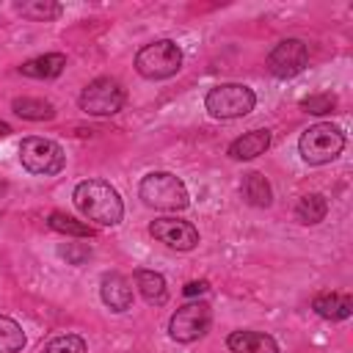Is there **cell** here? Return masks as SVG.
<instances>
[{
  "label": "cell",
  "instance_id": "cell-1",
  "mask_svg": "<svg viewBox=\"0 0 353 353\" xmlns=\"http://www.w3.org/2000/svg\"><path fill=\"white\" fill-rule=\"evenodd\" d=\"M74 207L99 226H116L124 218V201L119 190L105 179H83L74 185Z\"/></svg>",
  "mask_w": 353,
  "mask_h": 353
},
{
  "label": "cell",
  "instance_id": "cell-2",
  "mask_svg": "<svg viewBox=\"0 0 353 353\" xmlns=\"http://www.w3.org/2000/svg\"><path fill=\"white\" fill-rule=\"evenodd\" d=\"M138 196L146 207L165 210V212H179L190 204L185 182L171 171H149L138 185Z\"/></svg>",
  "mask_w": 353,
  "mask_h": 353
},
{
  "label": "cell",
  "instance_id": "cell-3",
  "mask_svg": "<svg viewBox=\"0 0 353 353\" xmlns=\"http://www.w3.org/2000/svg\"><path fill=\"white\" fill-rule=\"evenodd\" d=\"M345 149V132L331 124V121H317L312 127H306L298 138V152L301 160L309 165H325L331 160H336Z\"/></svg>",
  "mask_w": 353,
  "mask_h": 353
},
{
  "label": "cell",
  "instance_id": "cell-4",
  "mask_svg": "<svg viewBox=\"0 0 353 353\" xmlns=\"http://www.w3.org/2000/svg\"><path fill=\"white\" fill-rule=\"evenodd\" d=\"M182 69V50L171 39H157L135 52V72L146 80H168Z\"/></svg>",
  "mask_w": 353,
  "mask_h": 353
},
{
  "label": "cell",
  "instance_id": "cell-5",
  "mask_svg": "<svg viewBox=\"0 0 353 353\" xmlns=\"http://www.w3.org/2000/svg\"><path fill=\"white\" fill-rule=\"evenodd\" d=\"M19 163L25 171H30L36 176H55L63 171L66 154H63L61 143L41 138V135H28L19 143Z\"/></svg>",
  "mask_w": 353,
  "mask_h": 353
},
{
  "label": "cell",
  "instance_id": "cell-6",
  "mask_svg": "<svg viewBox=\"0 0 353 353\" xmlns=\"http://www.w3.org/2000/svg\"><path fill=\"white\" fill-rule=\"evenodd\" d=\"M254 105H256V94L243 83H221L210 88L204 97V108L212 119H240L248 116Z\"/></svg>",
  "mask_w": 353,
  "mask_h": 353
},
{
  "label": "cell",
  "instance_id": "cell-7",
  "mask_svg": "<svg viewBox=\"0 0 353 353\" xmlns=\"http://www.w3.org/2000/svg\"><path fill=\"white\" fill-rule=\"evenodd\" d=\"M127 94L121 88V83L116 77H94L83 94H80V110H85L88 116H113L124 108Z\"/></svg>",
  "mask_w": 353,
  "mask_h": 353
},
{
  "label": "cell",
  "instance_id": "cell-8",
  "mask_svg": "<svg viewBox=\"0 0 353 353\" xmlns=\"http://www.w3.org/2000/svg\"><path fill=\"white\" fill-rule=\"evenodd\" d=\"M210 323H212V309H210V303H204V301H190V303L179 306V309L171 314V320H168V334H171V339L188 345V342L201 339V336L210 331Z\"/></svg>",
  "mask_w": 353,
  "mask_h": 353
},
{
  "label": "cell",
  "instance_id": "cell-9",
  "mask_svg": "<svg viewBox=\"0 0 353 353\" xmlns=\"http://www.w3.org/2000/svg\"><path fill=\"white\" fill-rule=\"evenodd\" d=\"M309 63V47L301 39H281L270 52H268V69L279 80H290L301 74Z\"/></svg>",
  "mask_w": 353,
  "mask_h": 353
},
{
  "label": "cell",
  "instance_id": "cell-10",
  "mask_svg": "<svg viewBox=\"0 0 353 353\" xmlns=\"http://www.w3.org/2000/svg\"><path fill=\"white\" fill-rule=\"evenodd\" d=\"M149 234L176 251H193L199 245V229L179 218H154L149 223Z\"/></svg>",
  "mask_w": 353,
  "mask_h": 353
},
{
  "label": "cell",
  "instance_id": "cell-11",
  "mask_svg": "<svg viewBox=\"0 0 353 353\" xmlns=\"http://www.w3.org/2000/svg\"><path fill=\"white\" fill-rule=\"evenodd\" d=\"M99 298H102V303L110 312L121 314V312H127L132 306V287H130V281L121 273L113 270V273H105L102 276V281H99Z\"/></svg>",
  "mask_w": 353,
  "mask_h": 353
},
{
  "label": "cell",
  "instance_id": "cell-12",
  "mask_svg": "<svg viewBox=\"0 0 353 353\" xmlns=\"http://www.w3.org/2000/svg\"><path fill=\"white\" fill-rule=\"evenodd\" d=\"M226 347L232 353H279V342L265 331H232L226 336Z\"/></svg>",
  "mask_w": 353,
  "mask_h": 353
},
{
  "label": "cell",
  "instance_id": "cell-13",
  "mask_svg": "<svg viewBox=\"0 0 353 353\" xmlns=\"http://www.w3.org/2000/svg\"><path fill=\"white\" fill-rule=\"evenodd\" d=\"M268 146H270V130H248L229 143L226 154L232 160H254V157L265 154Z\"/></svg>",
  "mask_w": 353,
  "mask_h": 353
},
{
  "label": "cell",
  "instance_id": "cell-14",
  "mask_svg": "<svg viewBox=\"0 0 353 353\" xmlns=\"http://www.w3.org/2000/svg\"><path fill=\"white\" fill-rule=\"evenodd\" d=\"M312 309L323 317V320H347L353 312V298L347 292H320L312 298Z\"/></svg>",
  "mask_w": 353,
  "mask_h": 353
},
{
  "label": "cell",
  "instance_id": "cell-15",
  "mask_svg": "<svg viewBox=\"0 0 353 353\" xmlns=\"http://www.w3.org/2000/svg\"><path fill=\"white\" fill-rule=\"evenodd\" d=\"M132 276H135V287H138L141 298H143L149 306H163V303L168 301V287H165L163 273L149 270V268H138Z\"/></svg>",
  "mask_w": 353,
  "mask_h": 353
},
{
  "label": "cell",
  "instance_id": "cell-16",
  "mask_svg": "<svg viewBox=\"0 0 353 353\" xmlns=\"http://www.w3.org/2000/svg\"><path fill=\"white\" fill-rule=\"evenodd\" d=\"M63 69H66V55L63 52H44V55L30 58L19 66V72L25 77H33V80H55Z\"/></svg>",
  "mask_w": 353,
  "mask_h": 353
},
{
  "label": "cell",
  "instance_id": "cell-17",
  "mask_svg": "<svg viewBox=\"0 0 353 353\" xmlns=\"http://www.w3.org/2000/svg\"><path fill=\"white\" fill-rule=\"evenodd\" d=\"M240 193H243V199H245L251 207H270V201H273V188H270V182L265 179V174H259V171H248V174L243 176Z\"/></svg>",
  "mask_w": 353,
  "mask_h": 353
},
{
  "label": "cell",
  "instance_id": "cell-18",
  "mask_svg": "<svg viewBox=\"0 0 353 353\" xmlns=\"http://www.w3.org/2000/svg\"><path fill=\"white\" fill-rule=\"evenodd\" d=\"M11 110L28 121H47L55 116V105L50 99H41V97H17L11 102Z\"/></svg>",
  "mask_w": 353,
  "mask_h": 353
},
{
  "label": "cell",
  "instance_id": "cell-19",
  "mask_svg": "<svg viewBox=\"0 0 353 353\" xmlns=\"http://www.w3.org/2000/svg\"><path fill=\"white\" fill-rule=\"evenodd\" d=\"M325 215H328V201H325L323 193H306L295 204V218L306 226H314V223L325 221Z\"/></svg>",
  "mask_w": 353,
  "mask_h": 353
},
{
  "label": "cell",
  "instance_id": "cell-20",
  "mask_svg": "<svg viewBox=\"0 0 353 353\" xmlns=\"http://www.w3.org/2000/svg\"><path fill=\"white\" fill-rule=\"evenodd\" d=\"M17 11L33 22H52L61 17L63 8L55 0H25V3H17Z\"/></svg>",
  "mask_w": 353,
  "mask_h": 353
},
{
  "label": "cell",
  "instance_id": "cell-21",
  "mask_svg": "<svg viewBox=\"0 0 353 353\" xmlns=\"http://www.w3.org/2000/svg\"><path fill=\"white\" fill-rule=\"evenodd\" d=\"M28 345L25 331L17 320H11L8 314H0V353H22V347Z\"/></svg>",
  "mask_w": 353,
  "mask_h": 353
},
{
  "label": "cell",
  "instance_id": "cell-22",
  "mask_svg": "<svg viewBox=\"0 0 353 353\" xmlns=\"http://www.w3.org/2000/svg\"><path fill=\"white\" fill-rule=\"evenodd\" d=\"M47 226H50L52 232H58V234H66V237H94V229H91L88 223L74 221L72 215L58 212V210H55V212H50Z\"/></svg>",
  "mask_w": 353,
  "mask_h": 353
},
{
  "label": "cell",
  "instance_id": "cell-23",
  "mask_svg": "<svg viewBox=\"0 0 353 353\" xmlns=\"http://www.w3.org/2000/svg\"><path fill=\"white\" fill-rule=\"evenodd\" d=\"M39 353H88V345L77 334H58L41 345Z\"/></svg>",
  "mask_w": 353,
  "mask_h": 353
},
{
  "label": "cell",
  "instance_id": "cell-24",
  "mask_svg": "<svg viewBox=\"0 0 353 353\" xmlns=\"http://www.w3.org/2000/svg\"><path fill=\"white\" fill-rule=\"evenodd\" d=\"M336 108V97L334 94H312L306 99H301V110L312 113V116H325Z\"/></svg>",
  "mask_w": 353,
  "mask_h": 353
},
{
  "label": "cell",
  "instance_id": "cell-25",
  "mask_svg": "<svg viewBox=\"0 0 353 353\" xmlns=\"http://www.w3.org/2000/svg\"><path fill=\"white\" fill-rule=\"evenodd\" d=\"M58 254L69 262V265H85L91 259V248L85 243H66L58 248Z\"/></svg>",
  "mask_w": 353,
  "mask_h": 353
},
{
  "label": "cell",
  "instance_id": "cell-26",
  "mask_svg": "<svg viewBox=\"0 0 353 353\" xmlns=\"http://www.w3.org/2000/svg\"><path fill=\"white\" fill-rule=\"evenodd\" d=\"M207 287H210V284H207L204 279H201V281H188L182 292H185V295H201V292H207Z\"/></svg>",
  "mask_w": 353,
  "mask_h": 353
},
{
  "label": "cell",
  "instance_id": "cell-27",
  "mask_svg": "<svg viewBox=\"0 0 353 353\" xmlns=\"http://www.w3.org/2000/svg\"><path fill=\"white\" fill-rule=\"evenodd\" d=\"M6 135H11V124L8 121H0V138H6Z\"/></svg>",
  "mask_w": 353,
  "mask_h": 353
},
{
  "label": "cell",
  "instance_id": "cell-28",
  "mask_svg": "<svg viewBox=\"0 0 353 353\" xmlns=\"http://www.w3.org/2000/svg\"><path fill=\"white\" fill-rule=\"evenodd\" d=\"M6 193H8V182H6V179H0V199H3Z\"/></svg>",
  "mask_w": 353,
  "mask_h": 353
}]
</instances>
